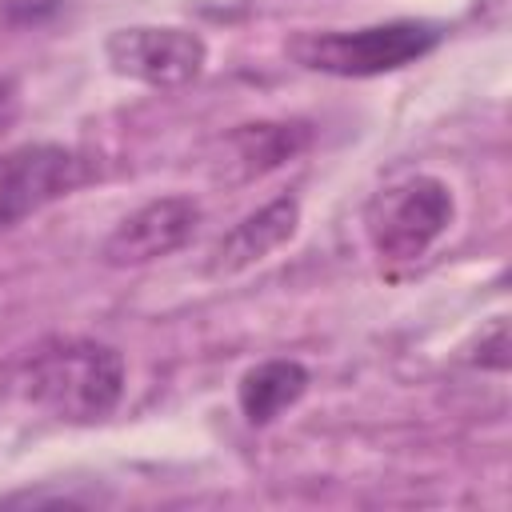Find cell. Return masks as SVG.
<instances>
[{"mask_svg": "<svg viewBox=\"0 0 512 512\" xmlns=\"http://www.w3.org/2000/svg\"><path fill=\"white\" fill-rule=\"evenodd\" d=\"M16 384L28 404L64 424H100L124 400V356L84 336L44 340L20 364Z\"/></svg>", "mask_w": 512, "mask_h": 512, "instance_id": "obj_1", "label": "cell"}, {"mask_svg": "<svg viewBox=\"0 0 512 512\" xmlns=\"http://www.w3.org/2000/svg\"><path fill=\"white\" fill-rule=\"evenodd\" d=\"M444 40V28L432 20H388L368 28H332V32H300L288 52L300 68L364 80L408 68L424 60Z\"/></svg>", "mask_w": 512, "mask_h": 512, "instance_id": "obj_2", "label": "cell"}, {"mask_svg": "<svg viewBox=\"0 0 512 512\" xmlns=\"http://www.w3.org/2000/svg\"><path fill=\"white\" fill-rule=\"evenodd\" d=\"M456 216L452 188L436 176H408L380 188L364 208V236L384 268L416 264Z\"/></svg>", "mask_w": 512, "mask_h": 512, "instance_id": "obj_3", "label": "cell"}, {"mask_svg": "<svg viewBox=\"0 0 512 512\" xmlns=\"http://www.w3.org/2000/svg\"><path fill=\"white\" fill-rule=\"evenodd\" d=\"M92 176V156L68 144H16L0 152V232L72 196Z\"/></svg>", "mask_w": 512, "mask_h": 512, "instance_id": "obj_4", "label": "cell"}, {"mask_svg": "<svg viewBox=\"0 0 512 512\" xmlns=\"http://www.w3.org/2000/svg\"><path fill=\"white\" fill-rule=\"evenodd\" d=\"M104 60L116 76L140 80L148 88H180L204 72L208 44L188 28L136 24V28H116L104 40Z\"/></svg>", "mask_w": 512, "mask_h": 512, "instance_id": "obj_5", "label": "cell"}, {"mask_svg": "<svg viewBox=\"0 0 512 512\" xmlns=\"http://www.w3.org/2000/svg\"><path fill=\"white\" fill-rule=\"evenodd\" d=\"M200 204L192 196H156L128 212L100 244V260L112 268H136L148 260H160L192 240L200 228Z\"/></svg>", "mask_w": 512, "mask_h": 512, "instance_id": "obj_6", "label": "cell"}, {"mask_svg": "<svg viewBox=\"0 0 512 512\" xmlns=\"http://www.w3.org/2000/svg\"><path fill=\"white\" fill-rule=\"evenodd\" d=\"M300 224V200L296 196H276L268 204H260L256 212H248L240 224H232L208 252V276H236L252 264H260L264 256H272L280 244H288L296 236Z\"/></svg>", "mask_w": 512, "mask_h": 512, "instance_id": "obj_7", "label": "cell"}, {"mask_svg": "<svg viewBox=\"0 0 512 512\" xmlns=\"http://www.w3.org/2000/svg\"><path fill=\"white\" fill-rule=\"evenodd\" d=\"M308 392V368L300 360H264L236 384V404L248 424L264 428Z\"/></svg>", "mask_w": 512, "mask_h": 512, "instance_id": "obj_8", "label": "cell"}, {"mask_svg": "<svg viewBox=\"0 0 512 512\" xmlns=\"http://www.w3.org/2000/svg\"><path fill=\"white\" fill-rule=\"evenodd\" d=\"M308 140H312V132L300 120H284V124L260 120V124H240L228 136V148H232L236 164L244 168V176H260L268 168H280L296 152H304Z\"/></svg>", "mask_w": 512, "mask_h": 512, "instance_id": "obj_9", "label": "cell"}, {"mask_svg": "<svg viewBox=\"0 0 512 512\" xmlns=\"http://www.w3.org/2000/svg\"><path fill=\"white\" fill-rule=\"evenodd\" d=\"M476 360L488 364V368H508V328H504V320H492L488 340H480V356Z\"/></svg>", "mask_w": 512, "mask_h": 512, "instance_id": "obj_10", "label": "cell"}, {"mask_svg": "<svg viewBox=\"0 0 512 512\" xmlns=\"http://www.w3.org/2000/svg\"><path fill=\"white\" fill-rule=\"evenodd\" d=\"M16 108H20V96H16V84H12V80H0V128H4V124H12V116H16Z\"/></svg>", "mask_w": 512, "mask_h": 512, "instance_id": "obj_11", "label": "cell"}]
</instances>
